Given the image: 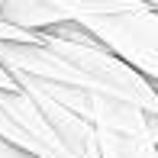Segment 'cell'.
<instances>
[{
    "label": "cell",
    "mask_w": 158,
    "mask_h": 158,
    "mask_svg": "<svg viewBox=\"0 0 158 158\" xmlns=\"http://www.w3.org/2000/svg\"><path fill=\"white\" fill-rule=\"evenodd\" d=\"M0 68L13 77H32L42 84L71 90H90L132 103L145 113H158V90L132 68L81 32L77 26H58L35 32V42H0Z\"/></svg>",
    "instance_id": "cell-1"
},
{
    "label": "cell",
    "mask_w": 158,
    "mask_h": 158,
    "mask_svg": "<svg viewBox=\"0 0 158 158\" xmlns=\"http://www.w3.org/2000/svg\"><path fill=\"white\" fill-rule=\"evenodd\" d=\"M77 29L113 55L119 64L132 68L139 77L155 84L158 77V10L139 6L129 13H110V16H90L77 23Z\"/></svg>",
    "instance_id": "cell-2"
},
{
    "label": "cell",
    "mask_w": 158,
    "mask_h": 158,
    "mask_svg": "<svg viewBox=\"0 0 158 158\" xmlns=\"http://www.w3.org/2000/svg\"><path fill=\"white\" fill-rule=\"evenodd\" d=\"M135 0H3L0 3V23L19 32H48L58 26H77L90 16H110V13L139 10Z\"/></svg>",
    "instance_id": "cell-3"
},
{
    "label": "cell",
    "mask_w": 158,
    "mask_h": 158,
    "mask_svg": "<svg viewBox=\"0 0 158 158\" xmlns=\"http://www.w3.org/2000/svg\"><path fill=\"white\" fill-rule=\"evenodd\" d=\"M0 142L26 158H71L42 110L19 90H0Z\"/></svg>",
    "instance_id": "cell-4"
},
{
    "label": "cell",
    "mask_w": 158,
    "mask_h": 158,
    "mask_svg": "<svg viewBox=\"0 0 158 158\" xmlns=\"http://www.w3.org/2000/svg\"><path fill=\"white\" fill-rule=\"evenodd\" d=\"M0 90H16V84L10 81V74H6L3 68H0Z\"/></svg>",
    "instance_id": "cell-5"
},
{
    "label": "cell",
    "mask_w": 158,
    "mask_h": 158,
    "mask_svg": "<svg viewBox=\"0 0 158 158\" xmlns=\"http://www.w3.org/2000/svg\"><path fill=\"white\" fill-rule=\"evenodd\" d=\"M135 3H142V6H148V10H158V0H135Z\"/></svg>",
    "instance_id": "cell-6"
},
{
    "label": "cell",
    "mask_w": 158,
    "mask_h": 158,
    "mask_svg": "<svg viewBox=\"0 0 158 158\" xmlns=\"http://www.w3.org/2000/svg\"><path fill=\"white\" fill-rule=\"evenodd\" d=\"M0 3H3V0H0Z\"/></svg>",
    "instance_id": "cell-7"
}]
</instances>
